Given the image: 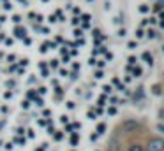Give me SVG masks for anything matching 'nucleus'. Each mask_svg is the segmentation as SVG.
<instances>
[{"instance_id":"2","label":"nucleus","mask_w":164,"mask_h":151,"mask_svg":"<svg viewBox=\"0 0 164 151\" xmlns=\"http://www.w3.org/2000/svg\"><path fill=\"white\" fill-rule=\"evenodd\" d=\"M129 151H143V146H141V144H138V142H134V144H131V146H129Z\"/></svg>"},{"instance_id":"1","label":"nucleus","mask_w":164,"mask_h":151,"mask_svg":"<svg viewBox=\"0 0 164 151\" xmlns=\"http://www.w3.org/2000/svg\"><path fill=\"white\" fill-rule=\"evenodd\" d=\"M163 150H164V141L161 137H154L147 144V151H163Z\"/></svg>"}]
</instances>
